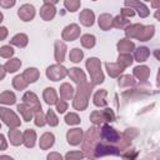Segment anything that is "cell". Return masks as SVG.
<instances>
[{
  "label": "cell",
  "mask_w": 160,
  "mask_h": 160,
  "mask_svg": "<svg viewBox=\"0 0 160 160\" xmlns=\"http://www.w3.org/2000/svg\"><path fill=\"white\" fill-rule=\"evenodd\" d=\"M92 151L95 152L94 158H99V156H104V155H109V154H111V155H120V151H119L118 148L110 146V145L104 144V142L96 144L94 146V150Z\"/></svg>",
  "instance_id": "8992f818"
},
{
  "label": "cell",
  "mask_w": 160,
  "mask_h": 160,
  "mask_svg": "<svg viewBox=\"0 0 160 160\" xmlns=\"http://www.w3.org/2000/svg\"><path fill=\"white\" fill-rule=\"evenodd\" d=\"M159 1H160V0H154V1H152V6H154V8H158Z\"/></svg>",
  "instance_id": "9f6ffc18"
},
{
  "label": "cell",
  "mask_w": 160,
  "mask_h": 160,
  "mask_svg": "<svg viewBox=\"0 0 160 160\" xmlns=\"http://www.w3.org/2000/svg\"><path fill=\"white\" fill-rule=\"evenodd\" d=\"M134 14H135V11L131 8H124V9H121V15L125 16V18H131V16H134Z\"/></svg>",
  "instance_id": "c3c4849f"
},
{
  "label": "cell",
  "mask_w": 160,
  "mask_h": 160,
  "mask_svg": "<svg viewBox=\"0 0 160 160\" xmlns=\"http://www.w3.org/2000/svg\"><path fill=\"white\" fill-rule=\"evenodd\" d=\"M48 159H59V160H61V155H59V154H50V155H48Z\"/></svg>",
  "instance_id": "db71d44e"
},
{
  "label": "cell",
  "mask_w": 160,
  "mask_h": 160,
  "mask_svg": "<svg viewBox=\"0 0 160 160\" xmlns=\"http://www.w3.org/2000/svg\"><path fill=\"white\" fill-rule=\"evenodd\" d=\"M135 84V80L130 75H124L119 79V85L120 86H132Z\"/></svg>",
  "instance_id": "b9f144b4"
},
{
  "label": "cell",
  "mask_w": 160,
  "mask_h": 160,
  "mask_svg": "<svg viewBox=\"0 0 160 160\" xmlns=\"http://www.w3.org/2000/svg\"><path fill=\"white\" fill-rule=\"evenodd\" d=\"M94 1H95V0H94Z\"/></svg>",
  "instance_id": "91938a15"
},
{
  "label": "cell",
  "mask_w": 160,
  "mask_h": 160,
  "mask_svg": "<svg viewBox=\"0 0 160 160\" xmlns=\"http://www.w3.org/2000/svg\"><path fill=\"white\" fill-rule=\"evenodd\" d=\"M11 45H15L18 48H25L28 45V36L25 34H16L11 40H10Z\"/></svg>",
  "instance_id": "d4e9b609"
},
{
  "label": "cell",
  "mask_w": 160,
  "mask_h": 160,
  "mask_svg": "<svg viewBox=\"0 0 160 160\" xmlns=\"http://www.w3.org/2000/svg\"><path fill=\"white\" fill-rule=\"evenodd\" d=\"M141 29H142V25H140V24H134V25H130V26L126 28L125 34H126V36H129V38H136V36L139 35V32L141 31Z\"/></svg>",
  "instance_id": "836d02e7"
},
{
  "label": "cell",
  "mask_w": 160,
  "mask_h": 160,
  "mask_svg": "<svg viewBox=\"0 0 160 160\" xmlns=\"http://www.w3.org/2000/svg\"><path fill=\"white\" fill-rule=\"evenodd\" d=\"M42 98H44V100H45V102H46L48 105L56 104V101H58V94H56V91H55L52 88H46V89L44 90Z\"/></svg>",
  "instance_id": "ac0fdd59"
},
{
  "label": "cell",
  "mask_w": 160,
  "mask_h": 160,
  "mask_svg": "<svg viewBox=\"0 0 160 160\" xmlns=\"http://www.w3.org/2000/svg\"><path fill=\"white\" fill-rule=\"evenodd\" d=\"M1 21H2V14L0 12V22H1Z\"/></svg>",
  "instance_id": "6f0895ef"
},
{
  "label": "cell",
  "mask_w": 160,
  "mask_h": 160,
  "mask_svg": "<svg viewBox=\"0 0 160 160\" xmlns=\"http://www.w3.org/2000/svg\"><path fill=\"white\" fill-rule=\"evenodd\" d=\"M64 5H65V8L69 11L74 12V11H76L80 8V0H65L64 1Z\"/></svg>",
  "instance_id": "ab89813d"
},
{
  "label": "cell",
  "mask_w": 160,
  "mask_h": 160,
  "mask_svg": "<svg viewBox=\"0 0 160 160\" xmlns=\"http://www.w3.org/2000/svg\"><path fill=\"white\" fill-rule=\"evenodd\" d=\"M8 36V29L5 26H0V40H4Z\"/></svg>",
  "instance_id": "f907efd6"
},
{
  "label": "cell",
  "mask_w": 160,
  "mask_h": 160,
  "mask_svg": "<svg viewBox=\"0 0 160 160\" xmlns=\"http://www.w3.org/2000/svg\"><path fill=\"white\" fill-rule=\"evenodd\" d=\"M15 1H16V0H0V5H1L2 8H5V9H8V8L14 6V5H15Z\"/></svg>",
  "instance_id": "681fc988"
},
{
  "label": "cell",
  "mask_w": 160,
  "mask_h": 160,
  "mask_svg": "<svg viewBox=\"0 0 160 160\" xmlns=\"http://www.w3.org/2000/svg\"><path fill=\"white\" fill-rule=\"evenodd\" d=\"M35 140H36V134L34 130L28 129L24 131L22 134V142L25 144L26 148H32L35 145Z\"/></svg>",
  "instance_id": "e0dca14e"
},
{
  "label": "cell",
  "mask_w": 160,
  "mask_h": 160,
  "mask_svg": "<svg viewBox=\"0 0 160 160\" xmlns=\"http://www.w3.org/2000/svg\"><path fill=\"white\" fill-rule=\"evenodd\" d=\"M28 84H29V82L22 78V75H18V76L12 80V85H14V88L18 89V90L25 89V88L28 86Z\"/></svg>",
  "instance_id": "74e56055"
},
{
  "label": "cell",
  "mask_w": 160,
  "mask_h": 160,
  "mask_svg": "<svg viewBox=\"0 0 160 160\" xmlns=\"http://www.w3.org/2000/svg\"><path fill=\"white\" fill-rule=\"evenodd\" d=\"M0 126H1V125H0Z\"/></svg>",
  "instance_id": "94428289"
},
{
  "label": "cell",
  "mask_w": 160,
  "mask_h": 160,
  "mask_svg": "<svg viewBox=\"0 0 160 160\" xmlns=\"http://www.w3.org/2000/svg\"><path fill=\"white\" fill-rule=\"evenodd\" d=\"M125 5L128 8H131V9H136L138 10V14L141 16V18H146L149 15V9L142 4L140 2L139 0H125Z\"/></svg>",
  "instance_id": "30bf717a"
},
{
  "label": "cell",
  "mask_w": 160,
  "mask_h": 160,
  "mask_svg": "<svg viewBox=\"0 0 160 160\" xmlns=\"http://www.w3.org/2000/svg\"><path fill=\"white\" fill-rule=\"evenodd\" d=\"M18 15H19V18H20L22 21H30V20L34 18V15H35V9H34L32 5L25 4V5H22V6L19 9Z\"/></svg>",
  "instance_id": "8fae6325"
},
{
  "label": "cell",
  "mask_w": 160,
  "mask_h": 160,
  "mask_svg": "<svg viewBox=\"0 0 160 160\" xmlns=\"http://www.w3.org/2000/svg\"><path fill=\"white\" fill-rule=\"evenodd\" d=\"M152 35H154V26H152V25L142 26V29H141V31L139 32V35L136 36V39H139L140 41H146V40H149Z\"/></svg>",
  "instance_id": "603a6c76"
},
{
  "label": "cell",
  "mask_w": 160,
  "mask_h": 160,
  "mask_svg": "<svg viewBox=\"0 0 160 160\" xmlns=\"http://www.w3.org/2000/svg\"><path fill=\"white\" fill-rule=\"evenodd\" d=\"M145 1H150V0H145Z\"/></svg>",
  "instance_id": "680465c9"
},
{
  "label": "cell",
  "mask_w": 160,
  "mask_h": 160,
  "mask_svg": "<svg viewBox=\"0 0 160 160\" xmlns=\"http://www.w3.org/2000/svg\"><path fill=\"white\" fill-rule=\"evenodd\" d=\"M86 68H88L89 74L91 76L92 85L101 84L104 81V75H102V71H101V64H100V60L99 59L90 58L86 61Z\"/></svg>",
  "instance_id": "7a4b0ae2"
},
{
  "label": "cell",
  "mask_w": 160,
  "mask_h": 160,
  "mask_svg": "<svg viewBox=\"0 0 160 160\" xmlns=\"http://www.w3.org/2000/svg\"><path fill=\"white\" fill-rule=\"evenodd\" d=\"M54 140H55V138H54V135L51 132H45L40 138V148L42 150H46V149L51 148L54 145Z\"/></svg>",
  "instance_id": "7402d4cb"
},
{
  "label": "cell",
  "mask_w": 160,
  "mask_h": 160,
  "mask_svg": "<svg viewBox=\"0 0 160 160\" xmlns=\"http://www.w3.org/2000/svg\"><path fill=\"white\" fill-rule=\"evenodd\" d=\"M105 66H106V70H108L109 75L112 76V78H116V76L120 75V74L122 72V70H124V68H122L119 62H106Z\"/></svg>",
  "instance_id": "d6986e66"
},
{
  "label": "cell",
  "mask_w": 160,
  "mask_h": 160,
  "mask_svg": "<svg viewBox=\"0 0 160 160\" xmlns=\"http://www.w3.org/2000/svg\"><path fill=\"white\" fill-rule=\"evenodd\" d=\"M99 135L106 142H115L120 139V134L115 129L110 128L109 125H104L101 128V131H99Z\"/></svg>",
  "instance_id": "52a82bcc"
},
{
  "label": "cell",
  "mask_w": 160,
  "mask_h": 160,
  "mask_svg": "<svg viewBox=\"0 0 160 160\" xmlns=\"http://www.w3.org/2000/svg\"><path fill=\"white\" fill-rule=\"evenodd\" d=\"M39 70L35 68H28L24 72H22V78L28 81V82H35L39 79Z\"/></svg>",
  "instance_id": "ffe728a7"
},
{
  "label": "cell",
  "mask_w": 160,
  "mask_h": 160,
  "mask_svg": "<svg viewBox=\"0 0 160 160\" xmlns=\"http://www.w3.org/2000/svg\"><path fill=\"white\" fill-rule=\"evenodd\" d=\"M130 24V21L128 20V18L122 16V15H118L115 19H112V26L114 28H125Z\"/></svg>",
  "instance_id": "8d00e7d4"
},
{
  "label": "cell",
  "mask_w": 160,
  "mask_h": 160,
  "mask_svg": "<svg viewBox=\"0 0 160 160\" xmlns=\"http://www.w3.org/2000/svg\"><path fill=\"white\" fill-rule=\"evenodd\" d=\"M5 149H6V141H5L4 135L0 134V150H5Z\"/></svg>",
  "instance_id": "816d5d0a"
},
{
  "label": "cell",
  "mask_w": 160,
  "mask_h": 160,
  "mask_svg": "<svg viewBox=\"0 0 160 160\" xmlns=\"http://www.w3.org/2000/svg\"><path fill=\"white\" fill-rule=\"evenodd\" d=\"M0 118L11 129L12 128H18L20 125V119L18 118V115L14 111H11V110H9L6 108H0Z\"/></svg>",
  "instance_id": "277c9868"
},
{
  "label": "cell",
  "mask_w": 160,
  "mask_h": 160,
  "mask_svg": "<svg viewBox=\"0 0 160 160\" xmlns=\"http://www.w3.org/2000/svg\"><path fill=\"white\" fill-rule=\"evenodd\" d=\"M16 98L14 95V92L11 91H4L2 94H0V104H5V105H12L15 104Z\"/></svg>",
  "instance_id": "4dcf8cb0"
},
{
  "label": "cell",
  "mask_w": 160,
  "mask_h": 160,
  "mask_svg": "<svg viewBox=\"0 0 160 160\" xmlns=\"http://www.w3.org/2000/svg\"><path fill=\"white\" fill-rule=\"evenodd\" d=\"M45 1V4H51V5H54V4H56L59 0H44Z\"/></svg>",
  "instance_id": "11a10c76"
},
{
  "label": "cell",
  "mask_w": 160,
  "mask_h": 160,
  "mask_svg": "<svg viewBox=\"0 0 160 160\" xmlns=\"http://www.w3.org/2000/svg\"><path fill=\"white\" fill-rule=\"evenodd\" d=\"M81 45L86 49H91L95 45V36L90 34H85L81 36Z\"/></svg>",
  "instance_id": "e575fe53"
},
{
  "label": "cell",
  "mask_w": 160,
  "mask_h": 160,
  "mask_svg": "<svg viewBox=\"0 0 160 160\" xmlns=\"http://www.w3.org/2000/svg\"><path fill=\"white\" fill-rule=\"evenodd\" d=\"M90 120H91L94 124L100 125V124H102L104 121H110V122L114 121V120H115V115H114V112H112L111 109L106 108V109H104V110H101V111H94V112L90 115Z\"/></svg>",
  "instance_id": "3957f363"
},
{
  "label": "cell",
  "mask_w": 160,
  "mask_h": 160,
  "mask_svg": "<svg viewBox=\"0 0 160 160\" xmlns=\"http://www.w3.org/2000/svg\"><path fill=\"white\" fill-rule=\"evenodd\" d=\"M5 74H6V70H5V68L0 65V80H2V79L5 78Z\"/></svg>",
  "instance_id": "f5cc1de1"
},
{
  "label": "cell",
  "mask_w": 160,
  "mask_h": 160,
  "mask_svg": "<svg viewBox=\"0 0 160 160\" xmlns=\"http://www.w3.org/2000/svg\"><path fill=\"white\" fill-rule=\"evenodd\" d=\"M68 142L71 145H78L82 140V130L81 129H71L66 134Z\"/></svg>",
  "instance_id": "7c38bea8"
},
{
  "label": "cell",
  "mask_w": 160,
  "mask_h": 160,
  "mask_svg": "<svg viewBox=\"0 0 160 160\" xmlns=\"http://www.w3.org/2000/svg\"><path fill=\"white\" fill-rule=\"evenodd\" d=\"M91 90H92V84H88L86 81L79 84L78 92H76L75 99H74V102H72L74 109H76V110H84V109H86V106H88V99H89V96L91 94Z\"/></svg>",
  "instance_id": "6da1fadb"
},
{
  "label": "cell",
  "mask_w": 160,
  "mask_h": 160,
  "mask_svg": "<svg viewBox=\"0 0 160 160\" xmlns=\"http://www.w3.org/2000/svg\"><path fill=\"white\" fill-rule=\"evenodd\" d=\"M20 66H21V61L19 59H10V60H8V62L5 64L4 68L8 72H15Z\"/></svg>",
  "instance_id": "d6a6232c"
},
{
  "label": "cell",
  "mask_w": 160,
  "mask_h": 160,
  "mask_svg": "<svg viewBox=\"0 0 160 160\" xmlns=\"http://www.w3.org/2000/svg\"><path fill=\"white\" fill-rule=\"evenodd\" d=\"M79 19H80V21H81L82 25H85V26H91V25L94 24L95 16H94V12H92L91 10L85 9V10H82V11L80 12Z\"/></svg>",
  "instance_id": "9a60e30c"
},
{
  "label": "cell",
  "mask_w": 160,
  "mask_h": 160,
  "mask_svg": "<svg viewBox=\"0 0 160 160\" xmlns=\"http://www.w3.org/2000/svg\"><path fill=\"white\" fill-rule=\"evenodd\" d=\"M135 45L132 41H130L129 39H122L118 42V49L119 52H130L131 50H134Z\"/></svg>",
  "instance_id": "484cf974"
},
{
  "label": "cell",
  "mask_w": 160,
  "mask_h": 160,
  "mask_svg": "<svg viewBox=\"0 0 160 160\" xmlns=\"http://www.w3.org/2000/svg\"><path fill=\"white\" fill-rule=\"evenodd\" d=\"M46 122H48L50 126H56L58 122H59L56 115L54 114V111H52L51 109H50V110L48 111V114H46Z\"/></svg>",
  "instance_id": "ee69618b"
},
{
  "label": "cell",
  "mask_w": 160,
  "mask_h": 160,
  "mask_svg": "<svg viewBox=\"0 0 160 160\" xmlns=\"http://www.w3.org/2000/svg\"><path fill=\"white\" fill-rule=\"evenodd\" d=\"M150 75V70L148 66H136L134 69V76H136L140 80H146Z\"/></svg>",
  "instance_id": "f546056e"
},
{
  "label": "cell",
  "mask_w": 160,
  "mask_h": 160,
  "mask_svg": "<svg viewBox=\"0 0 160 160\" xmlns=\"http://www.w3.org/2000/svg\"><path fill=\"white\" fill-rule=\"evenodd\" d=\"M65 52H66V45L60 40L55 41V60L58 62H62L64 61Z\"/></svg>",
  "instance_id": "5bb4252c"
},
{
  "label": "cell",
  "mask_w": 160,
  "mask_h": 160,
  "mask_svg": "<svg viewBox=\"0 0 160 160\" xmlns=\"http://www.w3.org/2000/svg\"><path fill=\"white\" fill-rule=\"evenodd\" d=\"M69 76H70L71 80L75 81L76 84H81V82H85V81H86L85 74H84V72L81 71V69H79V68H72V69H70Z\"/></svg>",
  "instance_id": "2e32d148"
},
{
  "label": "cell",
  "mask_w": 160,
  "mask_h": 160,
  "mask_svg": "<svg viewBox=\"0 0 160 160\" xmlns=\"http://www.w3.org/2000/svg\"><path fill=\"white\" fill-rule=\"evenodd\" d=\"M82 56H84V52H82V50H80V49H72L71 51H70V54H69V58H70V60L71 61H74V62H79L81 59H82Z\"/></svg>",
  "instance_id": "f35d334b"
},
{
  "label": "cell",
  "mask_w": 160,
  "mask_h": 160,
  "mask_svg": "<svg viewBox=\"0 0 160 160\" xmlns=\"http://www.w3.org/2000/svg\"><path fill=\"white\" fill-rule=\"evenodd\" d=\"M68 109V102H66V100H58L56 101V110H58V112H60V114H62V112H65V110Z\"/></svg>",
  "instance_id": "bcb514c9"
},
{
  "label": "cell",
  "mask_w": 160,
  "mask_h": 160,
  "mask_svg": "<svg viewBox=\"0 0 160 160\" xmlns=\"http://www.w3.org/2000/svg\"><path fill=\"white\" fill-rule=\"evenodd\" d=\"M14 55V50L10 45H5L0 49V56L1 58H5V59H10V56Z\"/></svg>",
  "instance_id": "f6af8a7d"
},
{
  "label": "cell",
  "mask_w": 160,
  "mask_h": 160,
  "mask_svg": "<svg viewBox=\"0 0 160 160\" xmlns=\"http://www.w3.org/2000/svg\"><path fill=\"white\" fill-rule=\"evenodd\" d=\"M72 94H74V89H72V86L70 84L65 82V84L61 85V88H60V96H61L62 100H70Z\"/></svg>",
  "instance_id": "83f0119b"
},
{
  "label": "cell",
  "mask_w": 160,
  "mask_h": 160,
  "mask_svg": "<svg viewBox=\"0 0 160 160\" xmlns=\"http://www.w3.org/2000/svg\"><path fill=\"white\" fill-rule=\"evenodd\" d=\"M94 104L96 106H106V91L105 90H99L94 95Z\"/></svg>",
  "instance_id": "1f68e13d"
},
{
  "label": "cell",
  "mask_w": 160,
  "mask_h": 160,
  "mask_svg": "<svg viewBox=\"0 0 160 160\" xmlns=\"http://www.w3.org/2000/svg\"><path fill=\"white\" fill-rule=\"evenodd\" d=\"M66 75H68V70L60 64L51 65L46 70V76L52 81H58L60 79H64Z\"/></svg>",
  "instance_id": "5b68a950"
},
{
  "label": "cell",
  "mask_w": 160,
  "mask_h": 160,
  "mask_svg": "<svg viewBox=\"0 0 160 160\" xmlns=\"http://www.w3.org/2000/svg\"><path fill=\"white\" fill-rule=\"evenodd\" d=\"M118 60H119L118 62H119L122 68H126V66L131 65V62H132V58H131L130 52H120Z\"/></svg>",
  "instance_id": "d590c367"
},
{
  "label": "cell",
  "mask_w": 160,
  "mask_h": 160,
  "mask_svg": "<svg viewBox=\"0 0 160 160\" xmlns=\"http://www.w3.org/2000/svg\"><path fill=\"white\" fill-rule=\"evenodd\" d=\"M55 14H56V9H55L54 5H51V4H45V5L40 9V16H41L44 20H46V21L51 20V19L55 16Z\"/></svg>",
  "instance_id": "4fadbf2b"
},
{
  "label": "cell",
  "mask_w": 160,
  "mask_h": 160,
  "mask_svg": "<svg viewBox=\"0 0 160 160\" xmlns=\"http://www.w3.org/2000/svg\"><path fill=\"white\" fill-rule=\"evenodd\" d=\"M22 101H24L25 104H28V105H29V106L32 109V111H34V112H36V111L41 110L40 101H39L38 96H36L34 92L28 91V92H26V94L22 96Z\"/></svg>",
  "instance_id": "9c48e42d"
},
{
  "label": "cell",
  "mask_w": 160,
  "mask_h": 160,
  "mask_svg": "<svg viewBox=\"0 0 160 160\" xmlns=\"http://www.w3.org/2000/svg\"><path fill=\"white\" fill-rule=\"evenodd\" d=\"M34 114H35V125L36 126H44L46 124V116L44 115V112L41 110H39Z\"/></svg>",
  "instance_id": "60d3db41"
},
{
  "label": "cell",
  "mask_w": 160,
  "mask_h": 160,
  "mask_svg": "<svg viewBox=\"0 0 160 160\" xmlns=\"http://www.w3.org/2000/svg\"><path fill=\"white\" fill-rule=\"evenodd\" d=\"M80 35V28L76 24L68 25L62 31V39L66 41H72Z\"/></svg>",
  "instance_id": "ba28073f"
},
{
  "label": "cell",
  "mask_w": 160,
  "mask_h": 160,
  "mask_svg": "<svg viewBox=\"0 0 160 160\" xmlns=\"http://www.w3.org/2000/svg\"><path fill=\"white\" fill-rule=\"evenodd\" d=\"M18 110H19V112L22 115V118H24L25 121H30V120H31V118H32V115H34V111H32V109H31L28 104H25V102L19 104V105H18Z\"/></svg>",
  "instance_id": "44dd1931"
},
{
  "label": "cell",
  "mask_w": 160,
  "mask_h": 160,
  "mask_svg": "<svg viewBox=\"0 0 160 160\" xmlns=\"http://www.w3.org/2000/svg\"><path fill=\"white\" fill-rule=\"evenodd\" d=\"M9 138H10V142L12 145H20L22 142V134L20 132V130L12 128V130L9 131Z\"/></svg>",
  "instance_id": "f1b7e54d"
},
{
  "label": "cell",
  "mask_w": 160,
  "mask_h": 160,
  "mask_svg": "<svg viewBox=\"0 0 160 160\" xmlns=\"http://www.w3.org/2000/svg\"><path fill=\"white\" fill-rule=\"evenodd\" d=\"M84 156V154L81 151H72V152H69L65 155V159H81Z\"/></svg>",
  "instance_id": "7dc6e473"
},
{
  "label": "cell",
  "mask_w": 160,
  "mask_h": 160,
  "mask_svg": "<svg viewBox=\"0 0 160 160\" xmlns=\"http://www.w3.org/2000/svg\"><path fill=\"white\" fill-rule=\"evenodd\" d=\"M149 55H150V50H149L148 48H144V46L136 49L135 52H134V58H135V60L139 61V62L145 61V60L149 58Z\"/></svg>",
  "instance_id": "4316f807"
},
{
  "label": "cell",
  "mask_w": 160,
  "mask_h": 160,
  "mask_svg": "<svg viewBox=\"0 0 160 160\" xmlns=\"http://www.w3.org/2000/svg\"><path fill=\"white\" fill-rule=\"evenodd\" d=\"M99 26L102 30H109L110 28H112V18L109 14H102L99 18Z\"/></svg>",
  "instance_id": "cb8c5ba5"
},
{
  "label": "cell",
  "mask_w": 160,
  "mask_h": 160,
  "mask_svg": "<svg viewBox=\"0 0 160 160\" xmlns=\"http://www.w3.org/2000/svg\"><path fill=\"white\" fill-rule=\"evenodd\" d=\"M65 122L68 125H76V124L80 122V118L75 112H70V114H68L65 116Z\"/></svg>",
  "instance_id": "7bdbcfd3"
}]
</instances>
